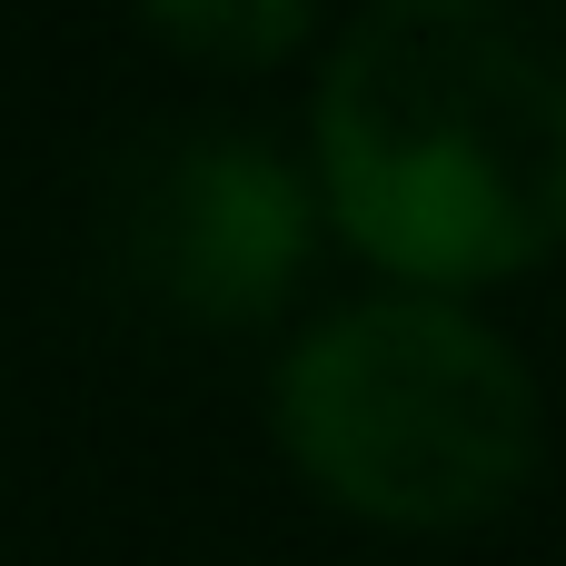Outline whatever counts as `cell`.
<instances>
[{
	"mask_svg": "<svg viewBox=\"0 0 566 566\" xmlns=\"http://www.w3.org/2000/svg\"><path fill=\"white\" fill-rule=\"evenodd\" d=\"M318 199L418 289L566 239V0H378L318 70Z\"/></svg>",
	"mask_w": 566,
	"mask_h": 566,
	"instance_id": "obj_1",
	"label": "cell"
},
{
	"mask_svg": "<svg viewBox=\"0 0 566 566\" xmlns=\"http://www.w3.org/2000/svg\"><path fill=\"white\" fill-rule=\"evenodd\" d=\"M289 458L358 517L468 527L537 468V368L468 298L378 289L318 308L269 378Z\"/></svg>",
	"mask_w": 566,
	"mask_h": 566,
	"instance_id": "obj_2",
	"label": "cell"
},
{
	"mask_svg": "<svg viewBox=\"0 0 566 566\" xmlns=\"http://www.w3.org/2000/svg\"><path fill=\"white\" fill-rule=\"evenodd\" d=\"M109 249L169 318L259 328L318 249V189L269 129L169 119L109 169Z\"/></svg>",
	"mask_w": 566,
	"mask_h": 566,
	"instance_id": "obj_3",
	"label": "cell"
},
{
	"mask_svg": "<svg viewBox=\"0 0 566 566\" xmlns=\"http://www.w3.org/2000/svg\"><path fill=\"white\" fill-rule=\"evenodd\" d=\"M139 30L159 50L209 60V70H269L289 50H308L328 30V10H308V0H189V10L159 0V10H139Z\"/></svg>",
	"mask_w": 566,
	"mask_h": 566,
	"instance_id": "obj_4",
	"label": "cell"
}]
</instances>
